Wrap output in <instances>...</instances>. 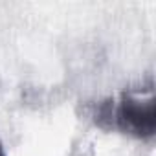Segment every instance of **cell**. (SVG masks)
Returning <instances> with one entry per match:
<instances>
[{
  "label": "cell",
  "mask_w": 156,
  "mask_h": 156,
  "mask_svg": "<svg viewBox=\"0 0 156 156\" xmlns=\"http://www.w3.org/2000/svg\"><path fill=\"white\" fill-rule=\"evenodd\" d=\"M94 119L103 129H116L140 140H151L156 134V103L152 94L149 98L121 94L118 101L105 99L98 103Z\"/></svg>",
  "instance_id": "obj_1"
},
{
  "label": "cell",
  "mask_w": 156,
  "mask_h": 156,
  "mask_svg": "<svg viewBox=\"0 0 156 156\" xmlns=\"http://www.w3.org/2000/svg\"><path fill=\"white\" fill-rule=\"evenodd\" d=\"M0 156H6V151H4V147H2V143H0Z\"/></svg>",
  "instance_id": "obj_2"
}]
</instances>
